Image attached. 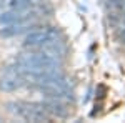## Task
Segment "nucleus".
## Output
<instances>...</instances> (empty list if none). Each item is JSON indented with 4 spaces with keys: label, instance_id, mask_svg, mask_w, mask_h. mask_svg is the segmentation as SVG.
Listing matches in <instances>:
<instances>
[{
    "label": "nucleus",
    "instance_id": "1",
    "mask_svg": "<svg viewBox=\"0 0 125 123\" xmlns=\"http://www.w3.org/2000/svg\"><path fill=\"white\" fill-rule=\"evenodd\" d=\"M52 13V7L47 2H42L33 7L25 9H10L0 12V27L10 25V23H20V22H37L42 17H47Z\"/></svg>",
    "mask_w": 125,
    "mask_h": 123
},
{
    "label": "nucleus",
    "instance_id": "2",
    "mask_svg": "<svg viewBox=\"0 0 125 123\" xmlns=\"http://www.w3.org/2000/svg\"><path fill=\"white\" fill-rule=\"evenodd\" d=\"M5 108L9 113H12L13 116H19L25 122H48L50 120V115L45 112L42 103L15 100V102H7Z\"/></svg>",
    "mask_w": 125,
    "mask_h": 123
},
{
    "label": "nucleus",
    "instance_id": "3",
    "mask_svg": "<svg viewBox=\"0 0 125 123\" xmlns=\"http://www.w3.org/2000/svg\"><path fill=\"white\" fill-rule=\"evenodd\" d=\"M15 63L22 68H25V70H30V72H40V70H50V68H58L60 66L58 58L45 53L40 48L35 50V52L20 53L19 57L15 58Z\"/></svg>",
    "mask_w": 125,
    "mask_h": 123
},
{
    "label": "nucleus",
    "instance_id": "4",
    "mask_svg": "<svg viewBox=\"0 0 125 123\" xmlns=\"http://www.w3.org/2000/svg\"><path fill=\"white\" fill-rule=\"evenodd\" d=\"M42 93H45L47 98H58V100H73V92L70 90V82L62 72L55 73L42 83L37 85Z\"/></svg>",
    "mask_w": 125,
    "mask_h": 123
},
{
    "label": "nucleus",
    "instance_id": "5",
    "mask_svg": "<svg viewBox=\"0 0 125 123\" xmlns=\"http://www.w3.org/2000/svg\"><path fill=\"white\" fill-rule=\"evenodd\" d=\"M58 37V28L55 27H40V28H33L23 38V47L27 48H40L45 43L52 42L53 38Z\"/></svg>",
    "mask_w": 125,
    "mask_h": 123
},
{
    "label": "nucleus",
    "instance_id": "6",
    "mask_svg": "<svg viewBox=\"0 0 125 123\" xmlns=\"http://www.w3.org/2000/svg\"><path fill=\"white\" fill-rule=\"evenodd\" d=\"M23 85H25L23 75H22L20 68L15 63L7 66L3 70V73L0 75V92L10 93V92H15V90L22 88Z\"/></svg>",
    "mask_w": 125,
    "mask_h": 123
},
{
    "label": "nucleus",
    "instance_id": "7",
    "mask_svg": "<svg viewBox=\"0 0 125 123\" xmlns=\"http://www.w3.org/2000/svg\"><path fill=\"white\" fill-rule=\"evenodd\" d=\"M37 28L35 22H20V23H10V25H2L0 27V37L12 38L19 37L22 33H29L30 30Z\"/></svg>",
    "mask_w": 125,
    "mask_h": 123
},
{
    "label": "nucleus",
    "instance_id": "8",
    "mask_svg": "<svg viewBox=\"0 0 125 123\" xmlns=\"http://www.w3.org/2000/svg\"><path fill=\"white\" fill-rule=\"evenodd\" d=\"M42 106L45 108L50 116H57V118H67L70 115V108L63 103V100L58 98H45L43 102H40Z\"/></svg>",
    "mask_w": 125,
    "mask_h": 123
},
{
    "label": "nucleus",
    "instance_id": "9",
    "mask_svg": "<svg viewBox=\"0 0 125 123\" xmlns=\"http://www.w3.org/2000/svg\"><path fill=\"white\" fill-rule=\"evenodd\" d=\"M45 0H0V12L10 9H25V7H33L39 5Z\"/></svg>",
    "mask_w": 125,
    "mask_h": 123
},
{
    "label": "nucleus",
    "instance_id": "10",
    "mask_svg": "<svg viewBox=\"0 0 125 123\" xmlns=\"http://www.w3.org/2000/svg\"><path fill=\"white\" fill-rule=\"evenodd\" d=\"M107 10L108 12H124L125 0H107Z\"/></svg>",
    "mask_w": 125,
    "mask_h": 123
}]
</instances>
